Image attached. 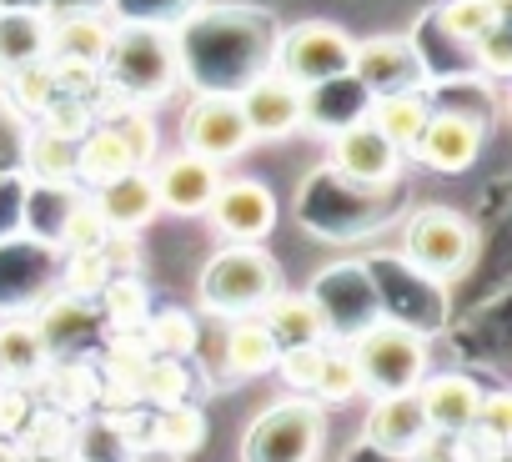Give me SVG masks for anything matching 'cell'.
I'll return each mask as SVG.
<instances>
[{
  "instance_id": "38",
  "label": "cell",
  "mask_w": 512,
  "mask_h": 462,
  "mask_svg": "<svg viewBox=\"0 0 512 462\" xmlns=\"http://www.w3.org/2000/svg\"><path fill=\"white\" fill-rule=\"evenodd\" d=\"M116 131L126 136V146H131L136 166H151V161L161 156V131H156L151 106H126V111L116 116Z\"/></svg>"
},
{
  "instance_id": "3",
  "label": "cell",
  "mask_w": 512,
  "mask_h": 462,
  "mask_svg": "<svg viewBox=\"0 0 512 462\" xmlns=\"http://www.w3.org/2000/svg\"><path fill=\"white\" fill-rule=\"evenodd\" d=\"M327 407L317 397H282L256 412L241 437V462H322Z\"/></svg>"
},
{
  "instance_id": "33",
  "label": "cell",
  "mask_w": 512,
  "mask_h": 462,
  "mask_svg": "<svg viewBox=\"0 0 512 462\" xmlns=\"http://www.w3.org/2000/svg\"><path fill=\"white\" fill-rule=\"evenodd\" d=\"M312 397H317L322 407H342V402H352V397H367V382H362L352 352H332V347H327V362H322V372H317Z\"/></svg>"
},
{
  "instance_id": "14",
  "label": "cell",
  "mask_w": 512,
  "mask_h": 462,
  "mask_svg": "<svg viewBox=\"0 0 512 462\" xmlns=\"http://www.w3.org/2000/svg\"><path fill=\"white\" fill-rule=\"evenodd\" d=\"M352 76H357L372 96H387V91L427 86V61H422V51H417L407 36H372V41H357V51H352Z\"/></svg>"
},
{
  "instance_id": "23",
  "label": "cell",
  "mask_w": 512,
  "mask_h": 462,
  "mask_svg": "<svg viewBox=\"0 0 512 462\" xmlns=\"http://www.w3.org/2000/svg\"><path fill=\"white\" fill-rule=\"evenodd\" d=\"M51 56V16L31 6H0V71Z\"/></svg>"
},
{
  "instance_id": "8",
  "label": "cell",
  "mask_w": 512,
  "mask_h": 462,
  "mask_svg": "<svg viewBox=\"0 0 512 462\" xmlns=\"http://www.w3.org/2000/svg\"><path fill=\"white\" fill-rule=\"evenodd\" d=\"M241 111H246V126H251V141H287L307 126L312 116V91H302L292 76H282L277 66L272 71H256L241 91H236Z\"/></svg>"
},
{
  "instance_id": "40",
  "label": "cell",
  "mask_w": 512,
  "mask_h": 462,
  "mask_svg": "<svg viewBox=\"0 0 512 462\" xmlns=\"http://www.w3.org/2000/svg\"><path fill=\"white\" fill-rule=\"evenodd\" d=\"M482 437H492V442H502L507 447V437H512V397L502 392V387H492V392H482V407H477V422H472Z\"/></svg>"
},
{
  "instance_id": "21",
  "label": "cell",
  "mask_w": 512,
  "mask_h": 462,
  "mask_svg": "<svg viewBox=\"0 0 512 462\" xmlns=\"http://www.w3.org/2000/svg\"><path fill=\"white\" fill-rule=\"evenodd\" d=\"M111 51V21L101 11H71L51 21V61H76V66H96Z\"/></svg>"
},
{
  "instance_id": "19",
  "label": "cell",
  "mask_w": 512,
  "mask_h": 462,
  "mask_svg": "<svg viewBox=\"0 0 512 462\" xmlns=\"http://www.w3.org/2000/svg\"><path fill=\"white\" fill-rule=\"evenodd\" d=\"M362 116H367V126H372L382 141H392V146L407 156V151H412V141L422 136L427 116H432V101H427V86L387 91V96H372Z\"/></svg>"
},
{
  "instance_id": "18",
  "label": "cell",
  "mask_w": 512,
  "mask_h": 462,
  "mask_svg": "<svg viewBox=\"0 0 512 462\" xmlns=\"http://www.w3.org/2000/svg\"><path fill=\"white\" fill-rule=\"evenodd\" d=\"M56 362L46 332L36 317H11L0 322V382H21V387H36L41 372Z\"/></svg>"
},
{
  "instance_id": "25",
  "label": "cell",
  "mask_w": 512,
  "mask_h": 462,
  "mask_svg": "<svg viewBox=\"0 0 512 462\" xmlns=\"http://www.w3.org/2000/svg\"><path fill=\"white\" fill-rule=\"evenodd\" d=\"M36 387L51 397V407H56V412H66V417H81L86 407H96L101 372H96L91 362H51V367L41 372V382H36Z\"/></svg>"
},
{
  "instance_id": "31",
  "label": "cell",
  "mask_w": 512,
  "mask_h": 462,
  "mask_svg": "<svg viewBox=\"0 0 512 462\" xmlns=\"http://www.w3.org/2000/svg\"><path fill=\"white\" fill-rule=\"evenodd\" d=\"M497 21H507V0H447V6L437 11V26H442V36H452V41H462V46H472L487 26H497Z\"/></svg>"
},
{
  "instance_id": "13",
  "label": "cell",
  "mask_w": 512,
  "mask_h": 462,
  "mask_svg": "<svg viewBox=\"0 0 512 462\" xmlns=\"http://www.w3.org/2000/svg\"><path fill=\"white\" fill-rule=\"evenodd\" d=\"M482 392H487V387H482L472 372H427V377L412 387V397H417L422 422H427L432 437H457V432H467V427L477 422Z\"/></svg>"
},
{
  "instance_id": "16",
  "label": "cell",
  "mask_w": 512,
  "mask_h": 462,
  "mask_svg": "<svg viewBox=\"0 0 512 462\" xmlns=\"http://www.w3.org/2000/svg\"><path fill=\"white\" fill-rule=\"evenodd\" d=\"M277 352H282V342L267 332L262 317H231L221 332V372L236 382L267 377L277 367Z\"/></svg>"
},
{
  "instance_id": "2",
  "label": "cell",
  "mask_w": 512,
  "mask_h": 462,
  "mask_svg": "<svg viewBox=\"0 0 512 462\" xmlns=\"http://www.w3.org/2000/svg\"><path fill=\"white\" fill-rule=\"evenodd\" d=\"M282 262L262 247V242H226L196 282V302L201 312L231 322V317H256L277 292H282Z\"/></svg>"
},
{
  "instance_id": "24",
  "label": "cell",
  "mask_w": 512,
  "mask_h": 462,
  "mask_svg": "<svg viewBox=\"0 0 512 462\" xmlns=\"http://www.w3.org/2000/svg\"><path fill=\"white\" fill-rule=\"evenodd\" d=\"M206 437H211V417H206V407H196L186 397V402L156 407V422H151V437L146 442L156 452H166V457H191V452L206 447Z\"/></svg>"
},
{
  "instance_id": "11",
  "label": "cell",
  "mask_w": 512,
  "mask_h": 462,
  "mask_svg": "<svg viewBox=\"0 0 512 462\" xmlns=\"http://www.w3.org/2000/svg\"><path fill=\"white\" fill-rule=\"evenodd\" d=\"M151 186H156V206L171 211V216H206L216 186H221V166L196 156V151H171V156H156L151 166Z\"/></svg>"
},
{
  "instance_id": "35",
  "label": "cell",
  "mask_w": 512,
  "mask_h": 462,
  "mask_svg": "<svg viewBox=\"0 0 512 462\" xmlns=\"http://www.w3.org/2000/svg\"><path fill=\"white\" fill-rule=\"evenodd\" d=\"M322 362H327V342H292V347L277 352V367H272V372H277L297 397H312Z\"/></svg>"
},
{
  "instance_id": "12",
  "label": "cell",
  "mask_w": 512,
  "mask_h": 462,
  "mask_svg": "<svg viewBox=\"0 0 512 462\" xmlns=\"http://www.w3.org/2000/svg\"><path fill=\"white\" fill-rule=\"evenodd\" d=\"M332 171L347 181V186H392L397 176H402V151L392 146V141H382L372 126H367V116H357V121H347L337 136H332Z\"/></svg>"
},
{
  "instance_id": "7",
  "label": "cell",
  "mask_w": 512,
  "mask_h": 462,
  "mask_svg": "<svg viewBox=\"0 0 512 462\" xmlns=\"http://www.w3.org/2000/svg\"><path fill=\"white\" fill-rule=\"evenodd\" d=\"M176 136H181L186 151H196V156H206V161H216V166H226V161H236V156H246V151L256 146L236 91H221V86L191 96V106L181 111Z\"/></svg>"
},
{
  "instance_id": "5",
  "label": "cell",
  "mask_w": 512,
  "mask_h": 462,
  "mask_svg": "<svg viewBox=\"0 0 512 462\" xmlns=\"http://www.w3.org/2000/svg\"><path fill=\"white\" fill-rule=\"evenodd\" d=\"M352 51L357 36L337 21H297L277 36V71L302 91H327L337 81H352Z\"/></svg>"
},
{
  "instance_id": "36",
  "label": "cell",
  "mask_w": 512,
  "mask_h": 462,
  "mask_svg": "<svg viewBox=\"0 0 512 462\" xmlns=\"http://www.w3.org/2000/svg\"><path fill=\"white\" fill-rule=\"evenodd\" d=\"M91 126H96L91 101H86V96H66V91L36 116V131H51V136H66V141H81Z\"/></svg>"
},
{
  "instance_id": "28",
  "label": "cell",
  "mask_w": 512,
  "mask_h": 462,
  "mask_svg": "<svg viewBox=\"0 0 512 462\" xmlns=\"http://www.w3.org/2000/svg\"><path fill=\"white\" fill-rule=\"evenodd\" d=\"M106 237H111V226H106L96 196H76V191H71V201H66V211H61V226H56L61 252H101Z\"/></svg>"
},
{
  "instance_id": "26",
  "label": "cell",
  "mask_w": 512,
  "mask_h": 462,
  "mask_svg": "<svg viewBox=\"0 0 512 462\" xmlns=\"http://www.w3.org/2000/svg\"><path fill=\"white\" fill-rule=\"evenodd\" d=\"M26 171H31V181L36 186H46V191H66V186H76V141H66V136H51V131H36L31 141H26Z\"/></svg>"
},
{
  "instance_id": "1",
  "label": "cell",
  "mask_w": 512,
  "mask_h": 462,
  "mask_svg": "<svg viewBox=\"0 0 512 462\" xmlns=\"http://www.w3.org/2000/svg\"><path fill=\"white\" fill-rule=\"evenodd\" d=\"M186 71V46L171 26L161 21H121L111 26V51L101 61L106 86L121 91L131 106H156L181 86Z\"/></svg>"
},
{
  "instance_id": "6",
  "label": "cell",
  "mask_w": 512,
  "mask_h": 462,
  "mask_svg": "<svg viewBox=\"0 0 512 462\" xmlns=\"http://www.w3.org/2000/svg\"><path fill=\"white\" fill-rule=\"evenodd\" d=\"M367 392L382 397V392H412L422 377H427V337L412 332L407 322H372L367 332H357V342L347 347Z\"/></svg>"
},
{
  "instance_id": "20",
  "label": "cell",
  "mask_w": 512,
  "mask_h": 462,
  "mask_svg": "<svg viewBox=\"0 0 512 462\" xmlns=\"http://www.w3.org/2000/svg\"><path fill=\"white\" fill-rule=\"evenodd\" d=\"M96 206H101V216H106L111 231H141V226H151L156 211H161L146 166H136V171H126V176L96 186Z\"/></svg>"
},
{
  "instance_id": "27",
  "label": "cell",
  "mask_w": 512,
  "mask_h": 462,
  "mask_svg": "<svg viewBox=\"0 0 512 462\" xmlns=\"http://www.w3.org/2000/svg\"><path fill=\"white\" fill-rule=\"evenodd\" d=\"M96 302H101V317L111 332H136L151 317V287L136 272H111V282L101 287Z\"/></svg>"
},
{
  "instance_id": "10",
  "label": "cell",
  "mask_w": 512,
  "mask_h": 462,
  "mask_svg": "<svg viewBox=\"0 0 512 462\" xmlns=\"http://www.w3.org/2000/svg\"><path fill=\"white\" fill-rule=\"evenodd\" d=\"M206 221L221 242H267L277 231V191L256 176H221Z\"/></svg>"
},
{
  "instance_id": "41",
  "label": "cell",
  "mask_w": 512,
  "mask_h": 462,
  "mask_svg": "<svg viewBox=\"0 0 512 462\" xmlns=\"http://www.w3.org/2000/svg\"><path fill=\"white\" fill-rule=\"evenodd\" d=\"M36 412V402H31V387H21V382H0V437H16L21 427H26V417Z\"/></svg>"
},
{
  "instance_id": "9",
  "label": "cell",
  "mask_w": 512,
  "mask_h": 462,
  "mask_svg": "<svg viewBox=\"0 0 512 462\" xmlns=\"http://www.w3.org/2000/svg\"><path fill=\"white\" fill-rule=\"evenodd\" d=\"M482 146H487V116L462 111V106H442V111L427 116V126H422V136L412 141L407 156L422 161L437 176H462V171L477 166Z\"/></svg>"
},
{
  "instance_id": "34",
  "label": "cell",
  "mask_w": 512,
  "mask_h": 462,
  "mask_svg": "<svg viewBox=\"0 0 512 462\" xmlns=\"http://www.w3.org/2000/svg\"><path fill=\"white\" fill-rule=\"evenodd\" d=\"M146 362H151V342H146L141 327H136V332H111V342H106V362H101V377H106V382H126V387H136V377H141Z\"/></svg>"
},
{
  "instance_id": "4",
  "label": "cell",
  "mask_w": 512,
  "mask_h": 462,
  "mask_svg": "<svg viewBox=\"0 0 512 462\" xmlns=\"http://www.w3.org/2000/svg\"><path fill=\"white\" fill-rule=\"evenodd\" d=\"M477 257V226L457 206H422L402 226V262L422 282H457Z\"/></svg>"
},
{
  "instance_id": "30",
  "label": "cell",
  "mask_w": 512,
  "mask_h": 462,
  "mask_svg": "<svg viewBox=\"0 0 512 462\" xmlns=\"http://www.w3.org/2000/svg\"><path fill=\"white\" fill-rule=\"evenodd\" d=\"M191 397V372H186V357H156L141 367L136 377V402L146 407H171V402H186Z\"/></svg>"
},
{
  "instance_id": "29",
  "label": "cell",
  "mask_w": 512,
  "mask_h": 462,
  "mask_svg": "<svg viewBox=\"0 0 512 462\" xmlns=\"http://www.w3.org/2000/svg\"><path fill=\"white\" fill-rule=\"evenodd\" d=\"M141 332H146V342H151L156 357H191V352L201 347V322H196V312H186V307H161V312H151Z\"/></svg>"
},
{
  "instance_id": "15",
  "label": "cell",
  "mask_w": 512,
  "mask_h": 462,
  "mask_svg": "<svg viewBox=\"0 0 512 462\" xmlns=\"http://www.w3.org/2000/svg\"><path fill=\"white\" fill-rule=\"evenodd\" d=\"M367 442L377 452H392V457H412L432 442L427 422H422V407L412 392H382L367 412Z\"/></svg>"
},
{
  "instance_id": "37",
  "label": "cell",
  "mask_w": 512,
  "mask_h": 462,
  "mask_svg": "<svg viewBox=\"0 0 512 462\" xmlns=\"http://www.w3.org/2000/svg\"><path fill=\"white\" fill-rule=\"evenodd\" d=\"M111 282V262L106 252H66V267H61V287L81 302H96L101 287Z\"/></svg>"
},
{
  "instance_id": "39",
  "label": "cell",
  "mask_w": 512,
  "mask_h": 462,
  "mask_svg": "<svg viewBox=\"0 0 512 462\" xmlns=\"http://www.w3.org/2000/svg\"><path fill=\"white\" fill-rule=\"evenodd\" d=\"M472 61H477V71H487L492 81H502V76L512 71V31H507V21L487 26V31L472 41Z\"/></svg>"
},
{
  "instance_id": "32",
  "label": "cell",
  "mask_w": 512,
  "mask_h": 462,
  "mask_svg": "<svg viewBox=\"0 0 512 462\" xmlns=\"http://www.w3.org/2000/svg\"><path fill=\"white\" fill-rule=\"evenodd\" d=\"M6 91H11V101H16L21 111H31V116H41V111H46V106L61 96L51 61H26V66H11V71H6Z\"/></svg>"
},
{
  "instance_id": "17",
  "label": "cell",
  "mask_w": 512,
  "mask_h": 462,
  "mask_svg": "<svg viewBox=\"0 0 512 462\" xmlns=\"http://www.w3.org/2000/svg\"><path fill=\"white\" fill-rule=\"evenodd\" d=\"M256 317L267 322V332H272L282 347H292V342H327V337H332V312H327V302L312 297V292H287V287H282Z\"/></svg>"
},
{
  "instance_id": "22",
  "label": "cell",
  "mask_w": 512,
  "mask_h": 462,
  "mask_svg": "<svg viewBox=\"0 0 512 462\" xmlns=\"http://www.w3.org/2000/svg\"><path fill=\"white\" fill-rule=\"evenodd\" d=\"M136 171V156L126 146V136L116 131V121H96L81 141H76V181L86 186H106L116 176Z\"/></svg>"
}]
</instances>
